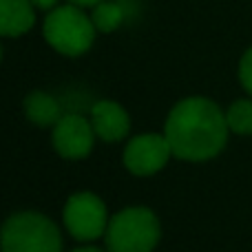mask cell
Returning a JSON list of instances; mask_svg holds the SVG:
<instances>
[{"label":"cell","instance_id":"6da1fadb","mask_svg":"<svg viewBox=\"0 0 252 252\" xmlns=\"http://www.w3.org/2000/svg\"><path fill=\"white\" fill-rule=\"evenodd\" d=\"M226 113L208 97H186L170 109L164 135L173 157L184 161H208L226 148Z\"/></svg>","mask_w":252,"mask_h":252},{"label":"cell","instance_id":"7a4b0ae2","mask_svg":"<svg viewBox=\"0 0 252 252\" xmlns=\"http://www.w3.org/2000/svg\"><path fill=\"white\" fill-rule=\"evenodd\" d=\"M0 252H62V232L42 213H13L0 228Z\"/></svg>","mask_w":252,"mask_h":252},{"label":"cell","instance_id":"3957f363","mask_svg":"<svg viewBox=\"0 0 252 252\" xmlns=\"http://www.w3.org/2000/svg\"><path fill=\"white\" fill-rule=\"evenodd\" d=\"M161 239L157 215L144 206H130L109 219L104 244L109 252H153Z\"/></svg>","mask_w":252,"mask_h":252},{"label":"cell","instance_id":"277c9868","mask_svg":"<svg viewBox=\"0 0 252 252\" xmlns=\"http://www.w3.org/2000/svg\"><path fill=\"white\" fill-rule=\"evenodd\" d=\"M42 33L49 47H53L58 53L66 58H78L93 47L97 29L91 16L82 11V7L69 2L49 11V16L44 18Z\"/></svg>","mask_w":252,"mask_h":252},{"label":"cell","instance_id":"5b68a950","mask_svg":"<svg viewBox=\"0 0 252 252\" xmlns=\"http://www.w3.org/2000/svg\"><path fill=\"white\" fill-rule=\"evenodd\" d=\"M109 210L95 192H75L66 199L62 210V223L75 241L91 244L106 235L109 228Z\"/></svg>","mask_w":252,"mask_h":252},{"label":"cell","instance_id":"8992f818","mask_svg":"<svg viewBox=\"0 0 252 252\" xmlns=\"http://www.w3.org/2000/svg\"><path fill=\"white\" fill-rule=\"evenodd\" d=\"M173 157L170 144L164 133H142L124 148V166L135 177H151L166 168Z\"/></svg>","mask_w":252,"mask_h":252},{"label":"cell","instance_id":"52a82bcc","mask_svg":"<svg viewBox=\"0 0 252 252\" xmlns=\"http://www.w3.org/2000/svg\"><path fill=\"white\" fill-rule=\"evenodd\" d=\"M95 130L91 120L80 113H64L51 128L53 148L64 159H84L91 155L95 144Z\"/></svg>","mask_w":252,"mask_h":252},{"label":"cell","instance_id":"ba28073f","mask_svg":"<svg viewBox=\"0 0 252 252\" xmlns=\"http://www.w3.org/2000/svg\"><path fill=\"white\" fill-rule=\"evenodd\" d=\"M91 124L102 142H120L130 133V118L120 102L100 100L91 109Z\"/></svg>","mask_w":252,"mask_h":252},{"label":"cell","instance_id":"9c48e42d","mask_svg":"<svg viewBox=\"0 0 252 252\" xmlns=\"http://www.w3.org/2000/svg\"><path fill=\"white\" fill-rule=\"evenodd\" d=\"M35 13L31 0H0V35L18 38L33 27Z\"/></svg>","mask_w":252,"mask_h":252},{"label":"cell","instance_id":"30bf717a","mask_svg":"<svg viewBox=\"0 0 252 252\" xmlns=\"http://www.w3.org/2000/svg\"><path fill=\"white\" fill-rule=\"evenodd\" d=\"M25 115L31 124L42 126V128H49V126L53 128L64 113L60 109V102L53 95L44 91H31L25 97Z\"/></svg>","mask_w":252,"mask_h":252},{"label":"cell","instance_id":"8fae6325","mask_svg":"<svg viewBox=\"0 0 252 252\" xmlns=\"http://www.w3.org/2000/svg\"><path fill=\"white\" fill-rule=\"evenodd\" d=\"M91 20L100 33H111V31H115L124 22V9L120 7L118 2L104 0V2H100L97 7H93Z\"/></svg>","mask_w":252,"mask_h":252},{"label":"cell","instance_id":"7c38bea8","mask_svg":"<svg viewBox=\"0 0 252 252\" xmlns=\"http://www.w3.org/2000/svg\"><path fill=\"white\" fill-rule=\"evenodd\" d=\"M226 122L230 133L252 135V100H237L226 111Z\"/></svg>","mask_w":252,"mask_h":252},{"label":"cell","instance_id":"4fadbf2b","mask_svg":"<svg viewBox=\"0 0 252 252\" xmlns=\"http://www.w3.org/2000/svg\"><path fill=\"white\" fill-rule=\"evenodd\" d=\"M239 80H241V87L252 95V47L244 53L239 62Z\"/></svg>","mask_w":252,"mask_h":252},{"label":"cell","instance_id":"5bb4252c","mask_svg":"<svg viewBox=\"0 0 252 252\" xmlns=\"http://www.w3.org/2000/svg\"><path fill=\"white\" fill-rule=\"evenodd\" d=\"M31 4L35 9H56L58 0H31Z\"/></svg>","mask_w":252,"mask_h":252},{"label":"cell","instance_id":"9a60e30c","mask_svg":"<svg viewBox=\"0 0 252 252\" xmlns=\"http://www.w3.org/2000/svg\"><path fill=\"white\" fill-rule=\"evenodd\" d=\"M71 4H75V7H97L100 2H104V0H69Z\"/></svg>","mask_w":252,"mask_h":252},{"label":"cell","instance_id":"2e32d148","mask_svg":"<svg viewBox=\"0 0 252 252\" xmlns=\"http://www.w3.org/2000/svg\"><path fill=\"white\" fill-rule=\"evenodd\" d=\"M71 252H109V250H102V248H97V246H80V248H73Z\"/></svg>","mask_w":252,"mask_h":252},{"label":"cell","instance_id":"e0dca14e","mask_svg":"<svg viewBox=\"0 0 252 252\" xmlns=\"http://www.w3.org/2000/svg\"><path fill=\"white\" fill-rule=\"evenodd\" d=\"M0 60H2V47H0Z\"/></svg>","mask_w":252,"mask_h":252}]
</instances>
